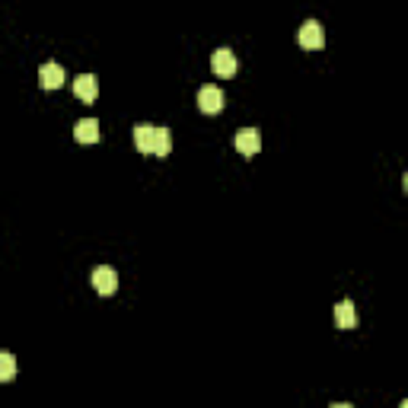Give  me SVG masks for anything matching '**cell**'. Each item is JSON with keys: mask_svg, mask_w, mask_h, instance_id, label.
I'll use <instances>...</instances> for the list:
<instances>
[{"mask_svg": "<svg viewBox=\"0 0 408 408\" xmlns=\"http://www.w3.org/2000/svg\"><path fill=\"white\" fill-rule=\"evenodd\" d=\"M297 42H300L306 52H316V48H322V45H325L322 26H319L316 19H306V23L300 26V32H297Z\"/></svg>", "mask_w": 408, "mask_h": 408, "instance_id": "1", "label": "cell"}, {"mask_svg": "<svg viewBox=\"0 0 408 408\" xmlns=\"http://www.w3.org/2000/svg\"><path fill=\"white\" fill-rule=\"evenodd\" d=\"M198 109H201L204 115H217L220 109H223V93H220V86L204 84L201 90H198Z\"/></svg>", "mask_w": 408, "mask_h": 408, "instance_id": "2", "label": "cell"}, {"mask_svg": "<svg viewBox=\"0 0 408 408\" xmlns=\"http://www.w3.org/2000/svg\"><path fill=\"white\" fill-rule=\"evenodd\" d=\"M93 288H96L102 297L115 294V290H118V274H115V268H109V265L93 268Z\"/></svg>", "mask_w": 408, "mask_h": 408, "instance_id": "3", "label": "cell"}, {"mask_svg": "<svg viewBox=\"0 0 408 408\" xmlns=\"http://www.w3.org/2000/svg\"><path fill=\"white\" fill-rule=\"evenodd\" d=\"M211 68L217 77H233L236 68H240V61H236V54L230 52V48H217L211 58Z\"/></svg>", "mask_w": 408, "mask_h": 408, "instance_id": "4", "label": "cell"}, {"mask_svg": "<svg viewBox=\"0 0 408 408\" xmlns=\"http://www.w3.org/2000/svg\"><path fill=\"white\" fill-rule=\"evenodd\" d=\"M236 150H240L242 157H256V153L262 150V134H258V128H242L240 134H236Z\"/></svg>", "mask_w": 408, "mask_h": 408, "instance_id": "5", "label": "cell"}, {"mask_svg": "<svg viewBox=\"0 0 408 408\" xmlns=\"http://www.w3.org/2000/svg\"><path fill=\"white\" fill-rule=\"evenodd\" d=\"M61 84H64V68H61V64L48 61V64L38 68V86H42V90H58Z\"/></svg>", "mask_w": 408, "mask_h": 408, "instance_id": "6", "label": "cell"}, {"mask_svg": "<svg viewBox=\"0 0 408 408\" xmlns=\"http://www.w3.org/2000/svg\"><path fill=\"white\" fill-rule=\"evenodd\" d=\"M169 150H173V134H169L166 125H153V157L166 159Z\"/></svg>", "mask_w": 408, "mask_h": 408, "instance_id": "7", "label": "cell"}, {"mask_svg": "<svg viewBox=\"0 0 408 408\" xmlns=\"http://www.w3.org/2000/svg\"><path fill=\"white\" fill-rule=\"evenodd\" d=\"M74 96H77V99H84V102H93V99L99 96V84H96V77H93V74L77 77V84H74Z\"/></svg>", "mask_w": 408, "mask_h": 408, "instance_id": "8", "label": "cell"}, {"mask_svg": "<svg viewBox=\"0 0 408 408\" xmlns=\"http://www.w3.org/2000/svg\"><path fill=\"white\" fill-rule=\"evenodd\" d=\"M74 137L80 144H96L99 141V121L96 118H80L74 128Z\"/></svg>", "mask_w": 408, "mask_h": 408, "instance_id": "9", "label": "cell"}, {"mask_svg": "<svg viewBox=\"0 0 408 408\" xmlns=\"http://www.w3.org/2000/svg\"><path fill=\"white\" fill-rule=\"evenodd\" d=\"M134 144H137V150L141 153L153 157V125H147V121L134 125Z\"/></svg>", "mask_w": 408, "mask_h": 408, "instance_id": "10", "label": "cell"}, {"mask_svg": "<svg viewBox=\"0 0 408 408\" xmlns=\"http://www.w3.org/2000/svg\"><path fill=\"white\" fill-rule=\"evenodd\" d=\"M335 322L341 325V329H354L357 325V306L351 300H341L338 306H335Z\"/></svg>", "mask_w": 408, "mask_h": 408, "instance_id": "11", "label": "cell"}, {"mask_svg": "<svg viewBox=\"0 0 408 408\" xmlns=\"http://www.w3.org/2000/svg\"><path fill=\"white\" fill-rule=\"evenodd\" d=\"M13 377H16V357L10 351H0V383H7Z\"/></svg>", "mask_w": 408, "mask_h": 408, "instance_id": "12", "label": "cell"}, {"mask_svg": "<svg viewBox=\"0 0 408 408\" xmlns=\"http://www.w3.org/2000/svg\"><path fill=\"white\" fill-rule=\"evenodd\" d=\"M332 408H354V405H348V402H335Z\"/></svg>", "mask_w": 408, "mask_h": 408, "instance_id": "13", "label": "cell"}, {"mask_svg": "<svg viewBox=\"0 0 408 408\" xmlns=\"http://www.w3.org/2000/svg\"><path fill=\"white\" fill-rule=\"evenodd\" d=\"M399 408H408V402H402V405H399Z\"/></svg>", "mask_w": 408, "mask_h": 408, "instance_id": "14", "label": "cell"}]
</instances>
